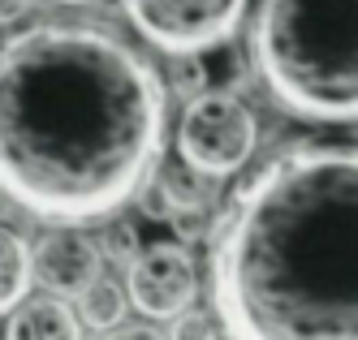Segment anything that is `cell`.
<instances>
[{
    "instance_id": "277c9868",
    "label": "cell",
    "mask_w": 358,
    "mask_h": 340,
    "mask_svg": "<svg viewBox=\"0 0 358 340\" xmlns=\"http://www.w3.org/2000/svg\"><path fill=\"white\" fill-rule=\"evenodd\" d=\"M255 142H259L255 112L229 91L194 95L177 121V160L216 181L242 172L255 155Z\"/></svg>"
},
{
    "instance_id": "9c48e42d",
    "label": "cell",
    "mask_w": 358,
    "mask_h": 340,
    "mask_svg": "<svg viewBox=\"0 0 358 340\" xmlns=\"http://www.w3.org/2000/svg\"><path fill=\"white\" fill-rule=\"evenodd\" d=\"M35 280V254L9 224H0V315L27 302Z\"/></svg>"
},
{
    "instance_id": "ba28073f",
    "label": "cell",
    "mask_w": 358,
    "mask_h": 340,
    "mask_svg": "<svg viewBox=\"0 0 358 340\" xmlns=\"http://www.w3.org/2000/svg\"><path fill=\"white\" fill-rule=\"evenodd\" d=\"M83 332L87 327L78 319V310L65 306V297H57V293L22 302L5 319V336H13V340H73Z\"/></svg>"
},
{
    "instance_id": "5b68a950",
    "label": "cell",
    "mask_w": 358,
    "mask_h": 340,
    "mask_svg": "<svg viewBox=\"0 0 358 340\" xmlns=\"http://www.w3.org/2000/svg\"><path fill=\"white\" fill-rule=\"evenodd\" d=\"M250 0H121L130 26L169 57H203L238 35Z\"/></svg>"
},
{
    "instance_id": "3957f363",
    "label": "cell",
    "mask_w": 358,
    "mask_h": 340,
    "mask_svg": "<svg viewBox=\"0 0 358 340\" xmlns=\"http://www.w3.org/2000/svg\"><path fill=\"white\" fill-rule=\"evenodd\" d=\"M250 61L285 112L315 125H354L358 0H259Z\"/></svg>"
},
{
    "instance_id": "30bf717a",
    "label": "cell",
    "mask_w": 358,
    "mask_h": 340,
    "mask_svg": "<svg viewBox=\"0 0 358 340\" xmlns=\"http://www.w3.org/2000/svg\"><path fill=\"white\" fill-rule=\"evenodd\" d=\"M73 302H78L73 310H78L83 327H91V332H108V327H117V323L125 319V310H130V289H121V284L108 280V276H95Z\"/></svg>"
},
{
    "instance_id": "4fadbf2b",
    "label": "cell",
    "mask_w": 358,
    "mask_h": 340,
    "mask_svg": "<svg viewBox=\"0 0 358 340\" xmlns=\"http://www.w3.org/2000/svg\"><path fill=\"white\" fill-rule=\"evenodd\" d=\"M203 91H208V73H203V65L182 61V65H177V95H182V99H194V95H203Z\"/></svg>"
},
{
    "instance_id": "7a4b0ae2",
    "label": "cell",
    "mask_w": 358,
    "mask_h": 340,
    "mask_svg": "<svg viewBox=\"0 0 358 340\" xmlns=\"http://www.w3.org/2000/svg\"><path fill=\"white\" fill-rule=\"evenodd\" d=\"M212 306L224 336L358 340V147H294L229 198Z\"/></svg>"
},
{
    "instance_id": "6da1fadb",
    "label": "cell",
    "mask_w": 358,
    "mask_h": 340,
    "mask_svg": "<svg viewBox=\"0 0 358 340\" xmlns=\"http://www.w3.org/2000/svg\"><path fill=\"white\" fill-rule=\"evenodd\" d=\"M169 95L138 52L87 22H43L0 47V194L48 224L121 212L164 151Z\"/></svg>"
},
{
    "instance_id": "7c38bea8",
    "label": "cell",
    "mask_w": 358,
    "mask_h": 340,
    "mask_svg": "<svg viewBox=\"0 0 358 340\" xmlns=\"http://www.w3.org/2000/svg\"><path fill=\"white\" fill-rule=\"evenodd\" d=\"M164 327H169V336H216V332H224L220 323H212V319H203V315H194V306L186 310V315H177V319H169Z\"/></svg>"
},
{
    "instance_id": "5bb4252c",
    "label": "cell",
    "mask_w": 358,
    "mask_h": 340,
    "mask_svg": "<svg viewBox=\"0 0 358 340\" xmlns=\"http://www.w3.org/2000/svg\"><path fill=\"white\" fill-rule=\"evenodd\" d=\"M57 5H91V0H57Z\"/></svg>"
},
{
    "instance_id": "8fae6325",
    "label": "cell",
    "mask_w": 358,
    "mask_h": 340,
    "mask_svg": "<svg viewBox=\"0 0 358 340\" xmlns=\"http://www.w3.org/2000/svg\"><path fill=\"white\" fill-rule=\"evenodd\" d=\"M138 250H143V246H138V232H134L130 224H113V228L104 232V254H108V258H117V263L130 267Z\"/></svg>"
},
{
    "instance_id": "52a82bcc",
    "label": "cell",
    "mask_w": 358,
    "mask_h": 340,
    "mask_svg": "<svg viewBox=\"0 0 358 340\" xmlns=\"http://www.w3.org/2000/svg\"><path fill=\"white\" fill-rule=\"evenodd\" d=\"M104 272V250L73 228H57L35 246V280L57 297H78Z\"/></svg>"
},
{
    "instance_id": "8992f818",
    "label": "cell",
    "mask_w": 358,
    "mask_h": 340,
    "mask_svg": "<svg viewBox=\"0 0 358 340\" xmlns=\"http://www.w3.org/2000/svg\"><path fill=\"white\" fill-rule=\"evenodd\" d=\"M130 306L151 323H169L177 315H186L199 297V263L186 246L177 242H156L143 246L130 263Z\"/></svg>"
}]
</instances>
